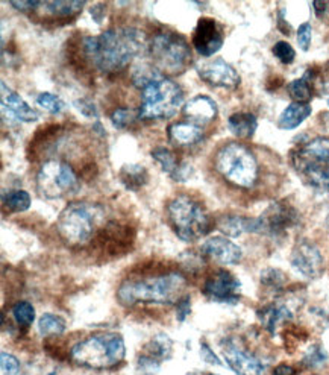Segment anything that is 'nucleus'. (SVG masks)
I'll list each match as a JSON object with an SVG mask.
<instances>
[{
	"label": "nucleus",
	"mask_w": 329,
	"mask_h": 375,
	"mask_svg": "<svg viewBox=\"0 0 329 375\" xmlns=\"http://www.w3.org/2000/svg\"><path fill=\"white\" fill-rule=\"evenodd\" d=\"M167 214L176 235L188 243L202 239L211 226L204 207L188 196H178L168 202Z\"/></svg>",
	"instance_id": "obj_8"
},
{
	"label": "nucleus",
	"mask_w": 329,
	"mask_h": 375,
	"mask_svg": "<svg viewBox=\"0 0 329 375\" xmlns=\"http://www.w3.org/2000/svg\"><path fill=\"white\" fill-rule=\"evenodd\" d=\"M13 316L18 325H22L25 328L31 327L35 319L34 305L27 301H20L13 307Z\"/></svg>",
	"instance_id": "obj_32"
},
{
	"label": "nucleus",
	"mask_w": 329,
	"mask_h": 375,
	"mask_svg": "<svg viewBox=\"0 0 329 375\" xmlns=\"http://www.w3.org/2000/svg\"><path fill=\"white\" fill-rule=\"evenodd\" d=\"M222 352L228 367L237 375H266L267 372V364L234 339L222 342Z\"/></svg>",
	"instance_id": "obj_12"
},
{
	"label": "nucleus",
	"mask_w": 329,
	"mask_h": 375,
	"mask_svg": "<svg viewBox=\"0 0 329 375\" xmlns=\"http://www.w3.org/2000/svg\"><path fill=\"white\" fill-rule=\"evenodd\" d=\"M216 171L221 173L228 183L240 189H252L258 181L256 156L254 152L240 143H226L217 151L214 158Z\"/></svg>",
	"instance_id": "obj_5"
},
{
	"label": "nucleus",
	"mask_w": 329,
	"mask_h": 375,
	"mask_svg": "<svg viewBox=\"0 0 329 375\" xmlns=\"http://www.w3.org/2000/svg\"><path fill=\"white\" fill-rule=\"evenodd\" d=\"M206 375H217V374H206Z\"/></svg>",
	"instance_id": "obj_48"
},
{
	"label": "nucleus",
	"mask_w": 329,
	"mask_h": 375,
	"mask_svg": "<svg viewBox=\"0 0 329 375\" xmlns=\"http://www.w3.org/2000/svg\"><path fill=\"white\" fill-rule=\"evenodd\" d=\"M313 39V27L310 23H302L297 29V44L302 49L304 52H306L311 46Z\"/></svg>",
	"instance_id": "obj_39"
},
{
	"label": "nucleus",
	"mask_w": 329,
	"mask_h": 375,
	"mask_svg": "<svg viewBox=\"0 0 329 375\" xmlns=\"http://www.w3.org/2000/svg\"><path fill=\"white\" fill-rule=\"evenodd\" d=\"M85 6V2H77V0H56V2H42L39 8L54 18H70L81 13Z\"/></svg>",
	"instance_id": "obj_26"
},
{
	"label": "nucleus",
	"mask_w": 329,
	"mask_h": 375,
	"mask_svg": "<svg viewBox=\"0 0 329 375\" xmlns=\"http://www.w3.org/2000/svg\"><path fill=\"white\" fill-rule=\"evenodd\" d=\"M149 54L156 70L170 75L182 73L192 61L187 39L176 32H159L149 42Z\"/></svg>",
	"instance_id": "obj_9"
},
{
	"label": "nucleus",
	"mask_w": 329,
	"mask_h": 375,
	"mask_svg": "<svg viewBox=\"0 0 329 375\" xmlns=\"http://www.w3.org/2000/svg\"><path fill=\"white\" fill-rule=\"evenodd\" d=\"M126 355L125 340L117 333H99L77 342L70 350V359L79 367L109 369L122 363Z\"/></svg>",
	"instance_id": "obj_3"
},
{
	"label": "nucleus",
	"mask_w": 329,
	"mask_h": 375,
	"mask_svg": "<svg viewBox=\"0 0 329 375\" xmlns=\"http://www.w3.org/2000/svg\"><path fill=\"white\" fill-rule=\"evenodd\" d=\"M258 318H260L261 325L268 333L275 334L279 325L290 321L293 318V314L287 305L273 302V304L266 305V307H263L260 312H258Z\"/></svg>",
	"instance_id": "obj_21"
},
{
	"label": "nucleus",
	"mask_w": 329,
	"mask_h": 375,
	"mask_svg": "<svg viewBox=\"0 0 329 375\" xmlns=\"http://www.w3.org/2000/svg\"><path fill=\"white\" fill-rule=\"evenodd\" d=\"M37 104L39 108H43L44 111L47 113H51V114H59V113H63L64 111V102H63V99L54 94V93H42V94H38L37 97Z\"/></svg>",
	"instance_id": "obj_33"
},
{
	"label": "nucleus",
	"mask_w": 329,
	"mask_h": 375,
	"mask_svg": "<svg viewBox=\"0 0 329 375\" xmlns=\"http://www.w3.org/2000/svg\"><path fill=\"white\" fill-rule=\"evenodd\" d=\"M292 163L302 180L314 189L329 190V138L316 137L299 146Z\"/></svg>",
	"instance_id": "obj_7"
},
{
	"label": "nucleus",
	"mask_w": 329,
	"mask_h": 375,
	"mask_svg": "<svg viewBox=\"0 0 329 375\" xmlns=\"http://www.w3.org/2000/svg\"><path fill=\"white\" fill-rule=\"evenodd\" d=\"M201 357H202V359H204L206 363L218 364V367H221V364H222L221 359L217 357V355L214 354V351H211V348H209L205 342H202V343H201Z\"/></svg>",
	"instance_id": "obj_44"
},
{
	"label": "nucleus",
	"mask_w": 329,
	"mask_h": 375,
	"mask_svg": "<svg viewBox=\"0 0 329 375\" xmlns=\"http://www.w3.org/2000/svg\"><path fill=\"white\" fill-rule=\"evenodd\" d=\"M9 5L14 6L17 11L31 13V11H35V9H38L39 5H42V2H38V0H13V2H9Z\"/></svg>",
	"instance_id": "obj_42"
},
{
	"label": "nucleus",
	"mask_w": 329,
	"mask_h": 375,
	"mask_svg": "<svg viewBox=\"0 0 329 375\" xmlns=\"http://www.w3.org/2000/svg\"><path fill=\"white\" fill-rule=\"evenodd\" d=\"M323 94H325V99H326V102L329 105V82L323 84Z\"/></svg>",
	"instance_id": "obj_47"
},
{
	"label": "nucleus",
	"mask_w": 329,
	"mask_h": 375,
	"mask_svg": "<svg viewBox=\"0 0 329 375\" xmlns=\"http://www.w3.org/2000/svg\"><path fill=\"white\" fill-rule=\"evenodd\" d=\"M288 93L294 99V102L306 104L313 97V88L310 84V72L304 78H299L288 84Z\"/></svg>",
	"instance_id": "obj_29"
},
{
	"label": "nucleus",
	"mask_w": 329,
	"mask_h": 375,
	"mask_svg": "<svg viewBox=\"0 0 329 375\" xmlns=\"http://www.w3.org/2000/svg\"><path fill=\"white\" fill-rule=\"evenodd\" d=\"M138 118V113H134L129 108H116L111 113V122L117 130H125V128L131 126Z\"/></svg>",
	"instance_id": "obj_34"
},
{
	"label": "nucleus",
	"mask_w": 329,
	"mask_h": 375,
	"mask_svg": "<svg viewBox=\"0 0 329 375\" xmlns=\"http://www.w3.org/2000/svg\"><path fill=\"white\" fill-rule=\"evenodd\" d=\"M242 283L225 269L214 272V275L204 284V293L208 300L222 304H235L240 300Z\"/></svg>",
	"instance_id": "obj_15"
},
{
	"label": "nucleus",
	"mask_w": 329,
	"mask_h": 375,
	"mask_svg": "<svg viewBox=\"0 0 329 375\" xmlns=\"http://www.w3.org/2000/svg\"><path fill=\"white\" fill-rule=\"evenodd\" d=\"M151 155H152L154 160L163 167V171L166 173L170 175V176L175 175V172L178 171V167L181 166V163H182V161H178L176 155L170 149H167V147H164V146L155 147V149H152Z\"/></svg>",
	"instance_id": "obj_30"
},
{
	"label": "nucleus",
	"mask_w": 329,
	"mask_h": 375,
	"mask_svg": "<svg viewBox=\"0 0 329 375\" xmlns=\"http://www.w3.org/2000/svg\"><path fill=\"white\" fill-rule=\"evenodd\" d=\"M168 138L176 146H193L202 140L204 130L192 122H178L168 126Z\"/></svg>",
	"instance_id": "obj_20"
},
{
	"label": "nucleus",
	"mask_w": 329,
	"mask_h": 375,
	"mask_svg": "<svg viewBox=\"0 0 329 375\" xmlns=\"http://www.w3.org/2000/svg\"><path fill=\"white\" fill-rule=\"evenodd\" d=\"M261 283L268 289L279 290L285 284V273L279 269H266L261 273Z\"/></svg>",
	"instance_id": "obj_36"
},
{
	"label": "nucleus",
	"mask_w": 329,
	"mask_h": 375,
	"mask_svg": "<svg viewBox=\"0 0 329 375\" xmlns=\"http://www.w3.org/2000/svg\"><path fill=\"white\" fill-rule=\"evenodd\" d=\"M4 204L9 210H13L15 213H22L31 207V195H29L26 190H20V189L11 190L4 196Z\"/></svg>",
	"instance_id": "obj_31"
},
{
	"label": "nucleus",
	"mask_w": 329,
	"mask_h": 375,
	"mask_svg": "<svg viewBox=\"0 0 329 375\" xmlns=\"http://www.w3.org/2000/svg\"><path fill=\"white\" fill-rule=\"evenodd\" d=\"M313 8L316 9V14L321 17L326 11L328 4L326 2H313Z\"/></svg>",
	"instance_id": "obj_46"
},
{
	"label": "nucleus",
	"mask_w": 329,
	"mask_h": 375,
	"mask_svg": "<svg viewBox=\"0 0 329 375\" xmlns=\"http://www.w3.org/2000/svg\"><path fill=\"white\" fill-rule=\"evenodd\" d=\"M218 230L229 237H238L244 233H256V217L225 216L218 221Z\"/></svg>",
	"instance_id": "obj_23"
},
{
	"label": "nucleus",
	"mask_w": 329,
	"mask_h": 375,
	"mask_svg": "<svg viewBox=\"0 0 329 375\" xmlns=\"http://www.w3.org/2000/svg\"><path fill=\"white\" fill-rule=\"evenodd\" d=\"M187 280L182 273L168 272L147 278L126 280L117 290V300L126 307L135 304H173L182 298Z\"/></svg>",
	"instance_id": "obj_2"
},
{
	"label": "nucleus",
	"mask_w": 329,
	"mask_h": 375,
	"mask_svg": "<svg viewBox=\"0 0 329 375\" xmlns=\"http://www.w3.org/2000/svg\"><path fill=\"white\" fill-rule=\"evenodd\" d=\"M172 350H173V342L166 334L155 336V338L144 347L146 355L158 362H161L164 359H170Z\"/></svg>",
	"instance_id": "obj_27"
},
{
	"label": "nucleus",
	"mask_w": 329,
	"mask_h": 375,
	"mask_svg": "<svg viewBox=\"0 0 329 375\" xmlns=\"http://www.w3.org/2000/svg\"><path fill=\"white\" fill-rule=\"evenodd\" d=\"M149 51L147 38L137 27H113L108 31L87 37L84 54L99 72H120L134 58Z\"/></svg>",
	"instance_id": "obj_1"
},
{
	"label": "nucleus",
	"mask_w": 329,
	"mask_h": 375,
	"mask_svg": "<svg viewBox=\"0 0 329 375\" xmlns=\"http://www.w3.org/2000/svg\"><path fill=\"white\" fill-rule=\"evenodd\" d=\"M225 38L222 27L218 26L214 18L202 17L199 18L193 32V46L199 55L205 58L213 56L223 47Z\"/></svg>",
	"instance_id": "obj_16"
},
{
	"label": "nucleus",
	"mask_w": 329,
	"mask_h": 375,
	"mask_svg": "<svg viewBox=\"0 0 329 375\" xmlns=\"http://www.w3.org/2000/svg\"><path fill=\"white\" fill-rule=\"evenodd\" d=\"M0 90H2L0 101H2L4 114L8 113V116H11L14 121H18V122L29 123V122L38 121V113L27 105V102L23 97H20V94L11 90L5 81H2V84H0Z\"/></svg>",
	"instance_id": "obj_18"
},
{
	"label": "nucleus",
	"mask_w": 329,
	"mask_h": 375,
	"mask_svg": "<svg viewBox=\"0 0 329 375\" xmlns=\"http://www.w3.org/2000/svg\"><path fill=\"white\" fill-rule=\"evenodd\" d=\"M73 104L76 106V110L81 114H84L85 117L99 118V111L92 99H77V101H75Z\"/></svg>",
	"instance_id": "obj_40"
},
{
	"label": "nucleus",
	"mask_w": 329,
	"mask_h": 375,
	"mask_svg": "<svg viewBox=\"0 0 329 375\" xmlns=\"http://www.w3.org/2000/svg\"><path fill=\"white\" fill-rule=\"evenodd\" d=\"M290 262L293 269L308 280H316L323 273L325 260L317 245L308 239L297 240L292 250Z\"/></svg>",
	"instance_id": "obj_13"
},
{
	"label": "nucleus",
	"mask_w": 329,
	"mask_h": 375,
	"mask_svg": "<svg viewBox=\"0 0 329 375\" xmlns=\"http://www.w3.org/2000/svg\"><path fill=\"white\" fill-rule=\"evenodd\" d=\"M311 113L313 110L308 104L293 102L285 108V110L281 113V116H279L278 126L285 131L294 130V128H297L299 125H302L306 118L311 116Z\"/></svg>",
	"instance_id": "obj_22"
},
{
	"label": "nucleus",
	"mask_w": 329,
	"mask_h": 375,
	"mask_svg": "<svg viewBox=\"0 0 329 375\" xmlns=\"http://www.w3.org/2000/svg\"><path fill=\"white\" fill-rule=\"evenodd\" d=\"M196 72L197 76L208 85L226 88V90H234L242 81L235 68L222 58L201 59L196 64Z\"/></svg>",
	"instance_id": "obj_14"
},
{
	"label": "nucleus",
	"mask_w": 329,
	"mask_h": 375,
	"mask_svg": "<svg viewBox=\"0 0 329 375\" xmlns=\"http://www.w3.org/2000/svg\"><path fill=\"white\" fill-rule=\"evenodd\" d=\"M201 251L208 259L223 266L237 264L243 259V251L240 246L226 239L223 235L209 237L208 240L204 242Z\"/></svg>",
	"instance_id": "obj_17"
},
{
	"label": "nucleus",
	"mask_w": 329,
	"mask_h": 375,
	"mask_svg": "<svg viewBox=\"0 0 329 375\" xmlns=\"http://www.w3.org/2000/svg\"><path fill=\"white\" fill-rule=\"evenodd\" d=\"M192 313V298L190 295H184L181 300L176 302V319L184 322Z\"/></svg>",
	"instance_id": "obj_41"
},
{
	"label": "nucleus",
	"mask_w": 329,
	"mask_h": 375,
	"mask_svg": "<svg viewBox=\"0 0 329 375\" xmlns=\"http://www.w3.org/2000/svg\"><path fill=\"white\" fill-rule=\"evenodd\" d=\"M299 222V213L292 205L276 202L267 207L264 213L256 217V234L278 237L285 234Z\"/></svg>",
	"instance_id": "obj_11"
},
{
	"label": "nucleus",
	"mask_w": 329,
	"mask_h": 375,
	"mask_svg": "<svg viewBox=\"0 0 329 375\" xmlns=\"http://www.w3.org/2000/svg\"><path fill=\"white\" fill-rule=\"evenodd\" d=\"M272 52L283 64H292L294 61V58H296L294 49L292 47L290 43H287V42H278L273 46Z\"/></svg>",
	"instance_id": "obj_37"
},
{
	"label": "nucleus",
	"mask_w": 329,
	"mask_h": 375,
	"mask_svg": "<svg viewBox=\"0 0 329 375\" xmlns=\"http://www.w3.org/2000/svg\"><path fill=\"white\" fill-rule=\"evenodd\" d=\"M326 362H328V354L321 345H314V347L306 351L304 357V363L308 368H321Z\"/></svg>",
	"instance_id": "obj_35"
},
{
	"label": "nucleus",
	"mask_w": 329,
	"mask_h": 375,
	"mask_svg": "<svg viewBox=\"0 0 329 375\" xmlns=\"http://www.w3.org/2000/svg\"><path fill=\"white\" fill-rule=\"evenodd\" d=\"M184 104V92L172 79L158 72L142 87V105L138 121H156L173 117Z\"/></svg>",
	"instance_id": "obj_4"
},
{
	"label": "nucleus",
	"mask_w": 329,
	"mask_h": 375,
	"mask_svg": "<svg viewBox=\"0 0 329 375\" xmlns=\"http://www.w3.org/2000/svg\"><path fill=\"white\" fill-rule=\"evenodd\" d=\"M118 180L126 187L128 190L138 192L147 184L149 173L146 167L139 164H125L118 172Z\"/></svg>",
	"instance_id": "obj_25"
},
{
	"label": "nucleus",
	"mask_w": 329,
	"mask_h": 375,
	"mask_svg": "<svg viewBox=\"0 0 329 375\" xmlns=\"http://www.w3.org/2000/svg\"><path fill=\"white\" fill-rule=\"evenodd\" d=\"M0 367H2L4 375H18L20 374L18 359L6 351H2V354H0Z\"/></svg>",
	"instance_id": "obj_38"
},
{
	"label": "nucleus",
	"mask_w": 329,
	"mask_h": 375,
	"mask_svg": "<svg viewBox=\"0 0 329 375\" xmlns=\"http://www.w3.org/2000/svg\"><path fill=\"white\" fill-rule=\"evenodd\" d=\"M273 375H296V369L292 367V364L281 363L273 369Z\"/></svg>",
	"instance_id": "obj_45"
},
{
	"label": "nucleus",
	"mask_w": 329,
	"mask_h": 375,
	"mask_svg": "<svg viewBox=\"0 0 329 375\" xmlns=\"http://www.w3.org/2000/svg\"><path fill=\"white\" fill-rule=\"evenodd\" d=\"M38 331L44 338L51 336H61L66 331V321L61 316H56L52 313H46L38 321Z\"/></svg>",
	"instance_id": "obj_28"
},
{
	"label": "nucleus",
	"mask_w": 329,
	"mask_h": 375,
	"mask_svg": "<svg viewBox=\"0 0 329 375\" xmlns=\"http://www.w3.org/2000/svg\"><path fill=\"white\" fill-rule=\"evenodd\" d=\"M192 173H193V167L188 164L187 161H182L181 166L178 167V171L175 172V175L172 178L176 183H185L188 178L192 176Z\"/></svg>",
	"instance_id": "obj_43"
},
{
	"label": "nucleus",
	"mask_w": 329,
	"mask_h": 375,
	"mask_svg": "<svg viewBox=\"0 0 329 375\" xmlns=\"http://www.w3.org/2000/svg\"><path fill=\"white\" fill-rule=\"evenodd\" d=\"M79 178L73 167L61 160H49L37 173V189L47 199H58L79 190Z\"/></svg>",
	"instance_id": "obj_10"
},
{
	"label": "nucleus",
	"mask_w": 329,
	"mask_h": 375,
	"mask_svg": "<svg viewBox=\"0 0 329 375\" xmlns=\"http://www.w3.org/2000/svg\"><path fill=\"white\" fill-rule=\"evenodd\" d=\"M102 214V210L93 204H68L58 217L56 231L66 243L84 246L93 239Z\"/></svg>",
	"instance_id": "obj_6"
},
{
	"label": "nucleus",
	"mask_w": 329,
	"mask_h": 375,
	"mask_svg": "<svg viewBox=\"0 0 329 375\" xmlns=\"http://www.w3.org/2000/svg\"><path fill=\"white\" fill-rule=\"evenodd\" d=\"M218 108L214 99L205 94H197L184 105V114L196 125H206L217 117Z\"/></svg>",
	"instance_id": "obj_19"
},
{
	"label": "nucleus",
	"mask_w": 329,
	"mask_h": 375,
	"mask_svg": "<svg viewBox=\"0 0 329 375\" xmlns=\"http://www.w3.org/2000/svg\"><path fill=\"white\" fill-rule=\"evenodd\" d=\"M228 128L235 137L247 140V138L254 137L258 128L256 116L252 113H246V111L235 113L228 118Z\"/></svg>",
	"instance_id": "obj_24"
}]
</instances>
